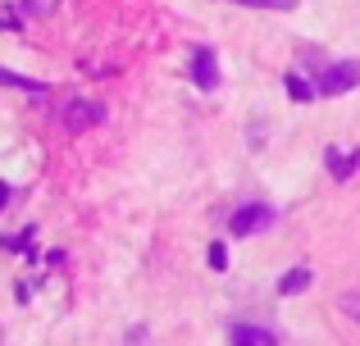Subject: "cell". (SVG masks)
<instances>
[{"mask_svg":"<svg viewBox=\"0 0 360 346\" xmlns=\"http://www.w3.org/2000/svg\"><path fill=\"white\" fill-rule=\"evenodd\" d=\"M60 119H64L69 133H87V128L105 124V105H101V100H69V105L60 109Z\"/></svg>","mask_w":360,"mask_h":346,"instance_id":"2","label":"cell"},{"mask_svg":"<svg viewBox=\"0 0 360 346\" xmlns=\"http://www.w3.org/2000/svg\"><path fill=\"white\" fill-rule=\"evenodd\" d=\"M0 87H14V91H23V96H46V91H51V82L23 78V73H14V69H0Z\"/></svg>","mask_w":360,"mask_h":346,"instance_id":"6","label":"cell"},{"mask_svg":"<svg viewBox=\"0 0 360 346\" xmlns=\"http://www.w3.org/2000/svg\"><path fill=\"white\" fill-rule=\"evenodd\" d=\"M18 9L32 14V18H41V14H55V0H18Z\"/></svg>","mask_w":360,"mask_h":346,"instance_id":"11","label":"cell"},{"mask_svg":"<svg viewBox=\"0 0 360 346\" xmlns=\"http://www.w3.org/2000/svg\"><path fill=\"white\" fill-rule=\"evenodd\" d=\"M210 269H219V274L229 269V246H224V241H214V246H210Z\"/></svg>","mask_w":360,"mask_h":346,"instance_id":"12","label":"cell"},{"mask_svg":"<svg viewBox=\"0 0 360 346\" xmlns=\"http://www.w3.org/2000/svg\"><path fill=\"white\" fill-rule=\"evenodd\" d=\"M229 342L233 346H278V338H274L269 328H260V324H233Z\"/></svg>","mask_w":360,"mask_h":346,"instance_id":"5","label":"cell"},{"mask_svg":"<svg viewBox=\"0 0 360 346\" xmlns=\"http://www.w3.org/2000/svg\"><path fill=\"white\" fill-rule=\"evenodd\" d=\"M9 196H14V187H9V182H0V210L9 205Z\"/></svg>","mask_w":360,"mask_h":346,"instance_id":"14","label":"cell"},{"mask_svg":"<svg viewBox=\"0 0 360 346\" xmlns=\"http://www.w3.org/2000/svg\"><path fill=\"white\" fill-rule=\"evenodd\" d=\"M306 287H310V269H288L283 283H278V292L283 296H297V292H306Z\"/></svg>","mask_w":360,"mask_h":346,"instance_id":"7","label":"cell"},{"mask_svg":"<svg viewBox=\"0 0 360 346\" xmlns=\"http://www.w3.org/2000/svg\"><path fill=\"white\" fill-rule=\"evenodd\" d=\"M288 96L297 100V105H306V100H315V96H319V87H310L301 73H288Z\"/></svg>","mask_w":360,"mask_h":346,"instance_id":"8","label":"cell"},{"mask_svg":"<svg viewBox=\"0 0 360 346\" xmlns=\"http://www.w3.org/2000/svg\"><path fill=\"white\" fill-rule=\"evenodd\" d=\"M360 87V64L356 60H338L324 69V78H319V96H347V91Z\"/></svg>","mask_w":360,"mask_h":346,"instance_id":"1","label":"cell"},{"mask_svg":"<svg viewBox=\"0 0 360 346\" xmlns=\"http://www.w3.org/2000/svg\"><path fill=\"white\" fill-rule=\"evenodd\" d=\"M192 82L201 91H214V87H219V60H214L210 46H196V51H192Z\"/></svg>","mask_w":360,"mask_h":346,"instance_id":"4","label":"cell"},{"mask_svg":"<svg viewBox=\"0 0 360 346\" xmlns=\"http://www.w3.org/2000/svg\"><path fill=\"white\" fill-rule=\"evenodd\" d=\"M342 314L360 324V292H347V296H342Z\"/></svg>","mask_w":360,"mask_h":346,"instance_id":"13","label":"cell"},{"mask_svg":"<svg viewBox=\"0 0 360 346\" xmlns=\"http://www.w3.org/2000/svg\"><path fill=\"white\" fill-rule=\"evenodd\" d=\"M356 160H360V155H338V151H328V169H333V178H352V173H356Z\"/></svg>","mask_w":360,"mask_h":346,"instance_id":"9","label":"cell"},{"mask_svg":"<svg viewBox=\"0 0 360 346\" xmlns=\"http://www.w3.org/2000/svg\"><path fill=\"white\" fill-rule=\"evenodd\" d=\"M269 219H274V210H269V205H260V201H246L242 210H233V219H229V232H233V237H251V232L269 228Z\"/></svg>","mask_w":360,"mask_h":346,"instance_id":"3","label":"cell"},{"mask_svg":"<svg viewBox=\"0 0 360 346\" xmlns=\"http://www.w3.org/2000/svg\"><path fill=\"white\" fill-rule=\"evenodd\" d=\"M233 5H246V9H278V14H288V9H297V0H233Z\"/></svg>","mask_w":360,"mask_h":346,"instance_id":"10","label":"cell"}]
</instances>
